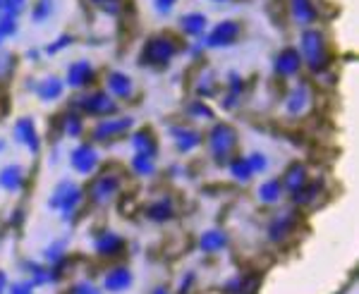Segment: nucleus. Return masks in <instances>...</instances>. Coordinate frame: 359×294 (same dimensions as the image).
<instances>
[{"mask_svg": "<svg viewBox=\"0 0 359 294\" xmlns=\"http://www.w3.org/2000/svg\"><path fill=\"white\" fill-rule=\"evenodd\" d=\"M302 53L309 62V67L314 72L323 70L328 65V53H326V43H323V36L318 31H304L302 36Z\"/></svg>", "mask_w": 359, "mask_h": 294, "instance_id": "1", "label": "nucleus"}, {"mask_svg": "<svg viewBox=\"0 0 359 294\" xmlns=\"http://www.w3.org/2000/svg\"><path fill=\"white\" fill-rule=\"evenodd\" d=\"M208 144H211L213 158H216L218 163H223V160H228V155L233 153V148H235V130H233V127H228V125L213 127Z\"/></svg>", "mask_w": 359, "mask_h": 294, "instance_id": "2", "label": "nucleus"}, {"mask_svg": "<svg viewBox=\"0 0 359 294\" xmlns=\"http://www.w3.org/2000/svg\"><path fill=\"white\" fill-rule=\"evenodd\" d=\"M172 55H175V46L163 36H156L144 46V62L149 65H168Z\"/></svg>", "mask_w": 359, "mask_h": 294, "instance_id": "3", "label": "nucleus"}, {"mask_svg": "<svg viewBox=\"0 0 359 294\" xmlns=\"http://www.w3.org/2000/svg\"><path fill=\"white\" fill-rule=\"evenodd\" d=\"M79 199H82V192L77 189V184H60V187L55 189V194L50 196V209H60V211H74L79 204Z\"/></svg>", "mask_w": 359, "mask_h": 294, "instance_id": "4", "label": "nucleus"}, {"mask_svg": "<svg viewBox=\"0 0 359 294\" xmlns=\"http://www.w3.org/2000/svg\"><path fill=\"white\" fill-rule=\"evenodd\" d=\"M15 141L25 144L32 153L39 151L41 141H39V134H36V125H34L32 118H20L15 122Z\"/></svg>", "mask_w": 359, "mask_h": 294, "instance_id": "5", "label": "nucleus"}, {"mask_svg": "<svg viewBox=\"0 0 359 294\" xmlns=\"http://www.w3.org/2000/svg\"><path fill=\"white\" fill-rule=\"evenodd\" d=\"M79 108L86 113V115H108L115 111V103L113 98L103 91H96V94H89L79 101Z\"/></svg>", "mask_w": 359, "mask_h": 294, "instance_id": "6", "label": "nucleus"}, {"mask_svg": "<svg viewBox=\"0 0 359 294\" xmlns=\"http://www.w3.org/2000/svg\"><path fill=\"white\" fill-rule=\"evenodd\" d=\"M237 34H240V27L235 24V22H221V24L213 27V31L206 36V46H211V48H223V46H230L237 38Z\"/></svg>", "mask_w": 359, "mask_h": 294, "instance_id": "7", "label": "nucleus"}, {"mask_svg": "<svg viewBox=\"0 0 359 294\" xmlns=\"http://www.w3.org/2000/svg\"><path fill=\"white\" fill-rule=\"evenodd\" d=\"M69 160H72L74 170L86 175V172H91L98 165V153L91 146H77L72 151V155H69Z\"/></svg>", "mask_w": 359, "mask_h": 294, "instance_id": "8", "label": "nucleus"}, {"mask_svg": "<svg viewBox=\"0 0 359 294\" xmlns=\"http://www.w3.org/2000/svg\"><path fill=\"white\" fill-rule=\"evenodd\" d=\"M132 127V118H118V120H108V122H101L94 130V136L98 141L113 139V136H120L125 130Z\"/></svg>", "mask_w": 359, "mask_h": 294, "instance_id": "9", "label": "nucleus"}, {"mask_svg": "<svg viewBox=\"0 0 359 294\" xmlns=\"http://www.w3.org/2000/svg\"><path fill=\"white\" fill-rule=\"evenodd\" d=\"M299 65H302V55L297 53L294 48H285L280 55L276 57V72L283 74V77H290L299 70Z\"/></svg>", "mask_w": 359, "mask_h": 294, "instance_id": "10", "label": "nucleus"}, {"mask_svg": "<svg viewBox=\"0 0 359 294\" xmlns=\"http://www.w3.org/2000/svg\"><path fill=\"white\" fill-rule=\"evenodd\" d=\"M115 192H118V180H115L113 175H103V177H98L94 182V187H91V199H94L96 204H106L108 199H113Z\"/></svg>", "mask_w": 359, "mask_h": 294, "instance_id": "11", "label": "nucleus"}, {"mask_svg": "<svg viewBox=\"0 0 359 294\" xmlns=\"http://www.w3.org/2000/svg\"><path fill=\"white\" fill-rule=\"evenodd\" d=\"M91 77H94V70H91V65L86 60L72 62V65H69V70H67V84L74 86V89L84 86Z\"/></svg>", "mask_w": 359, "mask_h": 294, "instance_id": "12", "label": "nucleus"}, {"mask_svg": "<svg viewBox=\"0 0 359 294\" xmlns=\"http://www.w3.org/2000/svg\"><path fill=\"white\" fill-rule=\"evenodd\" d=\"M103 285H106L108 292H123L132 285V273L127 268H115L106 275Z\"/></svg>", "mask_w": 359, "mask_h": 294, "instance_id": "13", "label": "nucleus"}, {"mask_svg": "<svg viewBox=\"0 0 359 294\" xmlns=\"http://www.w3.org/2000/svg\"><path fill=\"white\" fill-rule=\"evenodd\" d=\"M25 184V172H22L20 165H8L0 172V187L8 189V192H17V189Z\"/></svg>", "mask_w": 359, "mask_h": 294, "instance_id": "14", "label": "nucleus"}, {"mask_svg": "<svg viewBox=\"0 0 359 294\" xmlns=\"http://www.w3.org/2000/svg\"><path fill=\"white\" fill-rule=\"evenodd\" d=\"M34 91H36V96L41 98V101H55V98L62 94V82L57 77H46L34 86Z\"/></svg>", "mask_w": 359, "mask_h": 294, "instance_id": "15", "label": "nucleus"}, {"mask_svg": "<svg viewBox=\"0 0 359 294\" xmlns=\"http://www.w3.org/2000/svg\"><path fill=\"white\" fill-rule=\"evenodd\" d=\"M123 249H125V241L113 232L101 234V237L96 239V251L98 253H108V256H113V253H120Z\"/></svg>", "mask_w": 359, "mask_h": 294, "instance_id": "16", "label": "nucleus"}, {"mask_svg": "<svg viewBox=\"0 0 359 294\" xmlns=\"http://www.w3.org/2000/svg\"><path fill=\"white\" fill-rule=\"evenodd\" d=\"M304 182H306V170H304V165H299V163L290 165V170L283 177V187L290 189V192H297Z\"/></svg>", "mask_w": 359, "mask_h": 294, "instance_id": "17", "label": "nucleus"}, {"mask_svg": "<svg viewBox=\"0 0 359 294\" xmlns=\"http://www.w3.org/2000/svg\"><path fill=\"white\" fill-rule=\"evenodd\" d=\"M180 27H182L184 34H189V36H199V34L206 29V17L199 13H189L180 20Z\"/></svg>", "mask_w": 359, "mask_h": 294, "instance_id": "18", "label": "nucleus"}, {"mask_svg": "<svg viewBox=\"0 0 359 294\" xmlns=\"http://www.w3.org/2000/svg\"><path fill=\"white\" fill-rule=\"evenodd\" d=\"M108 89H111L115 96H130L132 94V82H130V77L123 72H111L108 74Z\"/></svg>", "mask_w": 359, "mask_h": 294, "instance_id": "19", "label": "nucleus"}, {"mask_svg": "<svg viewBox=\"0 0 359 294\" xmlns=\"http://www.w3.org/2000/svg\"><path fill=\"white\" fill-rule=\"evenodd\" d=\"M292 15L302 24H309V22L316 20V10L311 5V0H292Z\"/></svg>", "mask_w": 359, "mask_h": 294, "instance_id": "20", "label": "nucleus"}, {"mask_svg": "<svg viewBox=\"0 0 359 294\" xmlns=\"http://www.w3.org/2000/svg\"><path fill=\"white\" fill-rule=\"evenodd\" d=\"M306 106H309V91H306L304 86H297L290 94V98H287V111L292 115H297V113H302Z\"/></svg>", "mask_w": 359, "mask_h": 294, "instance_id": "21", "label": "nucleus"}, {"mask_svg": "<svg viewBox=\"0 0 359 294\" xmlns=\"http://www.w3.org/2000/svg\"><path fill=\"white\" fill-rule=\"evenodd\" d=\"M147 216L151 218V220H156V223L170 220V218H172V206H170V201H156V204H151V206L147 209Z\"/></svg>", "mask_w": 359, "mask_h": 294, "instance_id": "22", "label": "nucleus"}, {"mask_svg": "<svg viewBox=\"0 0 359 294\" xmlns=\"http://www.w3.org/2000/svg\"><path fill=\"white\" fill-rule=\"evenodd\" d=\"M225 246V234L218 232V230H208V232L201 234V249L204 251H218Z\"/></svg>", "mask_w": 359, "mask_h": 294, "instance_id": "23", "label": "nucleus"}, {"mask_svg": "<svg viewBox=\"0 0 359 294\" xmlns=\"http://www.w3.org/2000/svg\"><path fill=\"white\" fill-rule=\"evenodd\" d=\"M172 136H175L180 151H189V148H194L199 144V134L192 130H172Z\"/></svg>", "mask_w": 359, "mask_h": 294, "instance_id": "24", "label": "nucleus"}, {"mask_svg": "<svg viewBox=\"0 0 359 294\" xmlns=\"http://www.w3.org/2000/svg\"><path fill=\"white\" fill-rule=\"evenodd\" d=\"M294 227V220L292 218H278V220L271 225V239H285L287 232Z\"/></svg>", "mask_w": 359, "mask_h": 294, "instance_id": "25", "label": "nucleus"}, {"mask_svg": "<svg viewBox=\"0 0 359 294\" xmlns=\"http://www.w3.org/2000/svg\"><path fill=\"white\" fill-rule=\"evenodd\" d=\"M132 144H135V148H137L139 153H147V155L156 153V144L151 139V134H147V132H137L135 139H132Z\"/></svg>", "mask_w": 359, "mask_h": 294, "instance_id": "26", "label": "nucleus"}, {"mask_svg": "<svg viewBox=\"0 0 359 294\" xmlns=\"http://www.w3.org/2000/svg\"><path fill=\"white\" fill-rule=\"evenodd\" d=\"M154 155H147V153H137L135 160H132V168H135V172H139V175H151L154 172Z\"/></svg>", "mask_w": 359, "mask_h": 294, "instance_id": "27", "label": "nucleus"}, {"mask_svg": "<svg viewBox=\"0 0 359 294\" xmlns=\"http://www.w3.org/2000/svg\"><path fill=\"white\" fill-rule=\"evenodd\" d=\"M280 192H283L280 182H266L264 187L259 189V199H262V201H269V204H273V201L280 199Z\"/></svg>", "mask_w": 359, "mask_h": 294, "instance_id": "28", "label": "nucleus"}, {"mask_svg": "<svg viewBox=\"0 0 359 294\" xmlns=\"http://www.w3.org/2000/svg\"><path fill=\"white\" fill-rule=\"evenodd\" d=\"M15 31H17V17H13V15L0 17V43H3L8 36H13Z\"/></svg>", "mask_w": 359, "mask_h": 294, "instance_id": "29", "label": "nucleus"}, {"mask_svg": "<svg viewBox=\"0 0 359 294\" xmlns=\"http://www.w3.org/2000/svg\"><path fill=\"white\" fill-rule=\"evenodd\" d=\"M316 192H318V184H302V187L292 194H294V201H297V204H306V201L314 199Z\"/></svg>", "mask_w": 359, "mask_h": 294, "instance_id": "30", "label": "nucleus"}, {"mask_svg": "<svg viewBox=\"0 0 359 294\" xmlns=\"http://www.w3.org/2000/svg\"><path fill=\"white\" fill-rule=\"evenodd\" d=\"M233 175L237 177V180H249V177H252V168H249V163H247V158H237L235 163H233Z\"/></svg>", "mask_w": 359, "mask_h": 294, "instance_id": "31", "label": "nucleus"}, {"mask_svg": "<svg viewBox=\"0 0 359 294\" xmlns=\"http://www.w3.org/2000/svg\"><path fill=\"white\" fill-rule=\"evenodd\" d=\"M50 13H53V0H39L36 8H34V20L43 22Z\"/></svg>", "mask_w": 359, "mask_h": 294, "instance_id": "32", "label": "nucleus"}, {"mask_svg": "<svg viewBox=\"0 0 359 294\" xmlns=\"http://www.w3.org/2000/svg\"><path fill=\"white\" fill-rule=\"evenodd\" d=\"M65 132L69 136H77L79 132H82V120H79L77 113H69L65 118Z\"/></svg>", "mask_w": 359, "mask_h": 294, "instance_id": "33", "label": "nucleus"}, {"mask_svg": "<svg viewBox=\"0 0 359 294\" xmlns=\"http://www.w3.org/2000/svg\"><path fill=\"white\" fill-rule=\"evenodd\" d=\"M25 8V0H3V10H5V15H13L17 17L20 15V10Z\"/></svg>", "mask_w": 359, "mask_h": 294, "instance_id": "34", "label": "nucleus"}, {"mask_svg": "<svg viewBox=\"0 0 359 294\" xmlns=\"http://www.w3.org/2000/svg\"><path fill=\"white\" fill-rule=\"evenodd\" d=\"M247 163H249V168H252V172H264V170H266V158H264L262 153L249 155Z\"/></svg>", "mask_w": 359, "mask_h": 294, "instance_id": "35", "label": "nucleus"}, {"mask_svg": "<svg viewBox=\"0 0 359 294\" xmlns=\"http://www.w3.org/2000/svg\"><path fill=\"white\" fill-rule=\"evenodd\" d=\"M69 43H72V38H69V36H60L55 43H50L48 48H46V53H50V55H53V53H57V50H60V48H65V46H69Z\"/></svg>", "mask_w": 359, "mask_h": 294, "instance_id": "36", "label": "nucleus"}, {"mask_svg": "<svg viewBox=\"0 0 359 294\" xmlns=\"http://www.w3.org/2000/svg\"><path fill=\"white\" fill-rule=\"evenodd\" d=\"M10 294H34V287L29 285V282H15V285L10 287Z\"/></svg>", "mask_w": 359, "mask_h": 294, "instance_id": "37", "label": "nucleus"}, {"mask_svg": "<svg viewBox=\"0 0 359 294\" xmlns=\"http://www.w3.org/2000/svg\"><path fill=\"white\" fill-rule=\"evenodd\" d=\"M74 294H101V292H98L94 285H89V282H79V285L74 287Z\"/></svg>", "mask_w": 359, "mask_h": 294, "instance_id": "38", "label": "nucleus"}, {"mask_svg": "<svg viewBox=\"0 0 359 294\" xmlns=\"http://www.w3.org/2000/svg\"><path fill=\"white\" fill-rule=\"evenodd\" d=\"M189 111H192V115H199V118H211V111L206 106H201V103H194Z\"/></svg>", "mask_w": 359, "mask_h": 294, "instance_id": "39", "label": "nucleus"}, {"mask_svg": "<svg viewBox=\"0 0 359 294\" xmlns=\"http://www.w3.org/2000/svg\"><path fill=\"white\" fill-rule=\"evenodd\" d=\"M8 108H10V98H8V94H3V91H0V120L8 115Z\"/></svg>", "mask_w": 359, "mask_h": 294, "instance_id": "40", "label": "nucleus"}, {"mask_svg": "<svg viewBox=\"0 0 359 294\" xmlns=\"http://www.w3.org/2000/svg\"><path fill=\"white\" fill-rule=\"evenodd\" d=\"M175 3H177V0H156V8H158L161 13H168V10H170Z\"/></svg>", "mask_w": 359, "mask_h": 294, "instance_id": "41", "label": "nucleus"}, {"mask_svg": "<svg viewBox=\"0 0 359 294\" xmlns=\"http://www.w3.org/2000/svg\"><path fill=\"white\" fill-rule=\"evenodd\" d=\"M3 290H5V273L0 270V294H3Z\"/></svg>", "mask_w": 359, "mask_h": 294, "instance_id": "42", "label": "nucleus"}, {"mask_svg": "<svg viewBox=\"0 0 359 294\" xmlns=\"http://www.w3.org/2000/svg\"><path fill=\"white\" fill-rule=\"evenodd\" d=\"M154 294H168V292H165V290H163V287H158V290H156V292H154Z\"/></svg>", "mask_w": 359, "mask_h": 294, "instance_id": "43", "label": "nucleus"}, {"mask_svg": "<svg viewBox=\"0 0 359 294\" xmlns=\"http://www.w3.org/2000/svg\"><path fill=\"white\" fill-rule=\"evenodd\" d=\"M0 13H3V0H0Z\"/></svg>", "mask_w": 359, "mask_h": 294, "instance_id": "44", "label": "nucleus"}, {"mask_svg": "<svg viewBox=\"0 0 359 294\" xmlns=\"http://www.w3.org/2000/svg\"><path fill=\"white\" fill-rule=\"evenodd\" d=\"M0 151H3V139H0Z\"/></svg>", "mask_w": 359, "mask_h": 294, "instance_id": "45", "label": "nucleus"}]
</instances>
